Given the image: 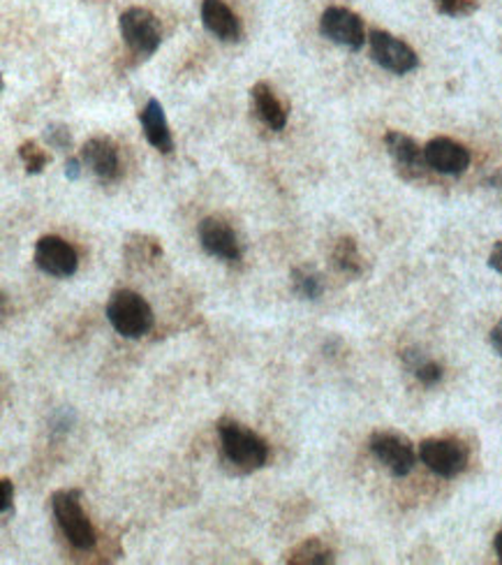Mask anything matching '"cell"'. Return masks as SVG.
<instances>
[{
    "mask_svg": "<svg viewBox=\"0 0 502 565\" xmlns=\"http://www.w3.org/2000/svg\"><path fill=\"white\" fill-rule=\"evenodd\" d=\"M217 433H221L225 459L238 470L250 473V470H259L267 464L269 445L265 439L257 436L253 429L238 422H221Z\"/></svg>",
    "mask_w": 502,
    "mask_h": 565,
    "instance_id": "1",
    "label": "cell"
},
{
    "mask_svg": "<svg viewBox=\"0 0 502 565\" xmlns=\"http://www.w3.org/2000/svg\"><path fill=\"white\" fill-rule=\"evenodd\" d=\"M52 512L56 524L68 538V542L77 550H93L98 535L96 529L81 508V491L77 489H60L52 496Z\"/></svg>",
    "mask_w": 502,
    "mask_h": 565,
    "instance_id": "2",
    "label": "cell"
},
{
    "mask_svg": "<svg viewBox=\"0 0 502 565\" xmlns=\"http://www.w3.org/2000/svg\"><path fill=\"white\" fill-rule=\"evenodd\" d=\"M107 318L125 339H140L153 328V311L148 301L133 290H119L109 297Z\"/></svg>",
    "mask_w": 502,
    "mask_h": 565,
    "instance_id": "3",
    "label": "cell"
},
{
    "mask_svg": "<svg viewBox=\"0 0 502 565\" xmlns=\"http://www.w3.org/2000/svg\"><path fill=\"white\" fill-rule=\"evenodd\" d=\"M119 31L130 52L140 58H148L158 52L163 42V31L158 19L144 8H130L119 19Z\"/></svg>",
    "mask_w": 502,
    "mask_h": 565,
    "instance_id": "4",
    "label": "cell"
},
{
    "mask_svg": "<svg viewBox=\"0 0 502 565\" xmlns=\"http://www.w3.org/2000/svg\"><path fill=\"white\" fill-rule=\"evenodd\" d=\"M368 447L376 459L397 477L410 475L414 464H417V454H414L412 443L397 431H376L368 441Z\"/></svg>",
    "mask_w": 502,
    "mask_h": 565,
    "instance_id": "5",
    "label": "cell"
},
{
    "mask_svg": "<svg viewBox=\"0 0 502 565\" xmlns=\"http://www.w3.org/2000/svg\"><path fill=\"white\" fill-rule=\"evenodd\" d=\"M368 42H370V56H373V60L382 70L394 75H408L412 70H417L420 56L414 54V49L405 45L403 40L394 37L387 31H373L368 35Z\"/></svg>",
    "mask_w": 502,
    "mask_h": 565,
    "instance_id": "6",
    "label": "cell"
},
{
    "mask_svg": "<svg viewBox=\"0 0 502 565\" xmlns=\"http://www.w3.org/2000/svg\"><path fill=\"white\" fill-rule=\"evenodd\" d=\"M320 33L353 52H359L366 42L361 16L347 8H326L320 19Z\"/></svg>",
    "mask_w": 502,
    "mask_h": 565,
    "instance_id": "7",
    "label": "cell"
},
{
    "mask_svg": "<svg viewBox=\"0 0 502 565\" xmlns=\"http://www.w3.org/2000/svg\"><path fill=\"white\" fill-rule=\"evenodd\" d=\"M420 459L435 475L456 477L468 466V450L451 439H428L420 445Z\"/></svg>",
    "mask_w": 502,
    "mask_h": 565,
    "instance_id": "8",
    "label": "cell"
},
{
    "mask_svg": "<svg viewBox=\"0 0 502 565\" xmlns=\"http://www.w3.org/2000/svg\"><path fill=\"white\" fill-rule=\"evenodd\" d=\"M33 257H35V265L40 272H45L56 278H70L79 267L77 251L68 242H65V239H60L56 234H47V236L37 239Z\"/></svg>",
    "mask_w": 502,
    "mask_h": 565,
    "instance_id": "9",
    "label": "cell"
},
{
    "mask_svg": "<svg viewBox=\"0 0 502 565\" xmlns=\"http://www.w3.org/2000/svg\"><path fill=\"white\" fill-rule=\"evenodd\" d=\"M198 236L202 248L217 259H227V263H236L242 257V244H238L236 232L221 219H204L198 228Z\"/></svg>",
    "mask_w": 502,
    "mask_h": 565,
    "instance_id": "10",
    "label": "cell"
},
{
    "mask_svg": "<svg viewBox=\"0 0 502 565\" xmlns=\"http://www.w3.org/2000/svg\"><path fill=\"white\" fill-rule=\"evenodd\" d=\"M426 167L440 174H464L470 167V151L449 137H435L424 146Z\"/></svg>",
    "mask_w": 502,
    "mask_h": 565,
    "instance_id": "11",
    "label": "cell"
},
{
    "mask_svg": "<svg viewBox=\"0 0 502 565\" xmlns=\"http://www.w3.org/2000/svg\"><path fill=\"white\" fill-rule=\"evenodd\" d=\"M81 163L91 167V171L102 181L116 179L121 169L119 148L109 137H93L86 142L81 148Z\"/></svg>",
    "mask_w": 502,
    "mask_h": 565,
    "instance_id": "12",
    "label": "cell"
},
{
    "mask_svg": "<svg viewBox=\"0 0 502 565\" xmlns=\"http://www.w3.org/2000/svg\"><path fill=\"white\" fill-rule=\"evenodd\" d=\"M202 24L204 29L223 42H236L242 37V24L230 10L225 0H202Z\"/></svg>",
    "mask_w": 502,
    "mask_h": 565,
    "instance_id": "13",
    "label": "cell"
},
{
    "mask_svg": "<svg viewBox=\"0 0 502 565\" xmlns=\"http://www.w3.org/2000/svg\"><path fill=\"white\" fill-rule=\"evenodd\" d=\"M250 100H253V110L259 117V121L265 123L267 128L276 130H286L288 125V110L286 104L278 100V96L274 93V89L265 81H257L250 89Z\"/></svg>",
    "mask_w": 502,
    "mask_h": 565,
    "instance_id": "14",
    "label": "cell"
},
{
    "mask_svg": "<svg viewBox=\"0 0 502 565\" xmlns=\"http://www.w3.org/2000/svg\"><path fill=\"white\" fill-rule=\"evenodd\" d=\"M140 123L144 128V135L148 140V144L153 148H158L160 154H171L174 148V140H171V130L169 123L165 119V110L158 100H148L146 107L140 114Z\"/></svg>",
    "mask_w": 502,
    "mask_h": 565,
    "instance_id": "15",
    "label": "cell"
},
{
    "mask_svg": "<svg viewBox=\"0 0 502 565\" xmlns=\"http://www.w3.org/2000/svg\"><path fill=\"white\" fill-rule=\"evenodd\" d=\"M384 146L389 151V156L397 160L399 167L403 169H412V171H420L426 165L424 158V148L414 142L410 135L399 133V130H389L384 135Z\"/></svg>",
    "mask_w": 502,
    "mask_h": 565,
    "instance_id": "16",
    "label": "cell"
},
{
    "mask_svg": "<svg viewBox=\"0 0 502 565\" xmlns=\"http://www.w3.org/2000/svg\"><path fill=\"white\" fill-rule=\"evenodd\" d=\"M286 563L290 565H330L334 563V550L324 545L320 538H309L299 542L286 556Z\"/></svg>",
    "mask_w": 502,
    "mask_h": 565,
    "instance_id": "17",
    "label": "cell"
},
{
    "mask_svg": "<svg viewBox=\"0 0 502 565\" xmlns=\"http://www.w3.org/2000/svg\"><path fill=\"white\" fill-rule=\"evenodd\" d=\"M332 263L343 276L359 278L364 274V257L357 248V242L350 236L338 239L334 246V253H332Z\"/></svg>",
    "mask_w": 502,
    "mask_h": 565,
    "instance_id": "18",
    "label": "cell"
},
{
    "mask_svg": "<svg viewBox=\"0 0 502 565\" xmlns=\"http://www.w3.org/2000/svg\"><path fill=\"white\" fill-rule=\"evenodd\" d=\"M403 362L414 374V378H417L426 387H433L443 380V366L438 362H433L431 357L422 355L420 351H405Z\"/></svg>",
    "mask_w": 502,
    "mask_h": 565,
    "instance_id": "19",
    "label": "cell"
},
{
    "mask_svg": "<svg viewBox=\"0 0 502 565\" xmlns=\"http://www.w3.org/2000/svg\"><path fill=\"white\" fill-rule=\"evenodd\" d=\"M292 290L294 295H299L301 299H320L324 292V282L322 278L305 267H297L292 269Z\"/></svg>",
    "mask_w": 502,
    "mask_h": 565,
    "instance_id": "20",
    "label": "cell"
},
{
    "mask_svg": "<svg viewBox=\"0 0 502 565\" xmlns=\"http://www.w3.org/2000/svg\"><path fill=\"white\" fill-rule=\"evenodd\" d=\"M19 158L26 165L29 174H40L49 165V156L45 154V148H40L35 142H24L19 146Z\"/></svg>",
    "mask_w": 502,
    "mask_h": 565,
    "instance_id": "21",
    "label": "cell"
},
{
    "mask_svg": "<svg viewBox=\"0 0 502 565\" xmlns=\"http://www.w3.org/2000/svg\"><path fill=\"white\" fill-rule=\"evenodd\" d=\"M479 0H435V8L447 16H468L477 10Z\"/></svg>",
    "mask_w": 502,
    "mask_h": 565,
    "instance_id": "22",
    "label": "cell"
},
{
    "mask_svg": "<svg viewBox=\"0 0 502 565\" xmlns=\"http://www.w3.org/2000/svg\"><path fill=\"white\" fill-rule=\"evenodd\" d=\"M45 140L49 142V146H54V148H58V151H68V148L72 146V135H70V130L65 128V125H60V123H56V125H47V130H45Z\"/></svg>",
    "mask_w": 502,
    "mask_h": 565,
    "instance_id": "23",
    "label": "cell"
},
{
    "mask_svg": "<svg viewBox=\"0 0 502 565\" xmlns=\"http://www.w3.org/2000/svg\"><path fill=\"white\" fill-rule=\"evenodd\" d=\"M0 508H3V519H8L14 512V485L10 477L0 480Z\"/></svg>",
    "mask_w": 502,
    "mask_h": 565,
    "instance_id": "24",
    "label": "cell"
},
{
    "mask_svg": "<svg viewBox=\"0 0 502 565\" xmlns=\"http://www.w3.org/2000/svg\"><path fill=\"white\" fill-rule=\"evenodd\" d=\"M489 267L498 274H502V242H498L489 255Z\"/></svg>",
    "mask_w": 502,
    "mask_h": 565,
    "instance_id": "25",
    "label": "cell"
},
{
    "mask_svg": "<svg viewBox=\"0 0 502 565\" xmlns=\"http://www.w3.org/2000/svg\"><path fill=\"white\" fill-rule=\"evenodd\" d=\"M79 174H81V160L70 158V160H68V165H65V177H68L70 181H77V179H79Z\"/></svg>",
    "mask_w": 502,
    "mask_h": 565,
    "instance_id": "26",
    "label": "cell"
},
{
    "mask_svg": "<svg viewBox=\"0 0 502 565\" xmlns=\"http://www.w3.org/2000/svg\"><path fill=\"white\" fill-rule=\"evenodd\" d=\"M491 345H493V351L502 357V320L491 330Z\"/></svg>",
    "mask_w": 502,
    "mask_h": 565,
    "instance_id": "27",
    "label": "cell"
},
{
    "mask_svg": "<svg viewBox=\"0 0 502 565\" xmlns=\"http://www.w3.org/2000/svg\"><path fill=\"white\" fill-rule=\"evenodd\" d=\"M489 186L502 198V169H498V171L493 174V177L489 179Z\"/></svg>",
    "mask_w": 502,
    "mask_h": 565,
    "instance_id": "28",
    "label": "cell"
},
{
    "mask_svg": "<svg viewBox=\"0 0 502 565\" xmlns=\"http://www.w3.org/2000/svg\"><path fill=\"white\" fill-rule=\"evenodd\" d=\"M493 550H495V554H498V561L502 563V531L493 538Z\"/></svg>",
    "mask_w": 502,
    "mask_h": 565,
    "instance_id": "29",
    "label": "cell"
}]
</instances>
